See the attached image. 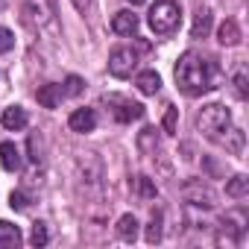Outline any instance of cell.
<instances>
[{"instance_id":"1","label":"cell","mask_w":249,"mask_h":249,"mask_svg":"<svg viewBox=\"0 0 249 249\" xmlns=\"http://www.w3.org/2000/svg\"><path fill=\"white\" fill-rule=\"evenodd\" d=\"M176 85L188 97H202L211 88H217V73H214L208 59H202L199 53L188 50L176 62Z\"/></svg>"},{"instance_id":"2","label":"cell","mask_w":249,"mask_h":249,"mask_svg":"<svg viewBox=\"0 0 249 249\" xmlns=\"http://www.w3.org/2000/svg\"><path fill=\"white\" fill-rule=\"evenodd\" d=\"M229 126H231V111L223 103H208L196 111V129L211 141H217Z\"/></svg>"},{"instance_id":"3","label":"cell","mask_w":249,"mask_h":249,"mask_svg":"<svg viewBox=\"0 0 249 249\" xmlns=\"http://www.w3.org/2000/svg\"><path fill=\"white\" fill-rule=\"evenodd\" d=\"M150 30L156 36H173L182 24V9L179 3H173V0H159V3L150 9Z\"/></svg>"},{"instance_id":"4","label":"cell","mask_w":249,"mask_h":249,"mask_svg":"<svg viewBox=\"0 0 249 249\" xmlns=\"http://www.w3.org/2000/svg\"><path fill=\"white\" fill-rule=\"evenodd\" d=\"M138 68V53L132 47H114L111 56H108V73L117 76V79H126L132 76Z\"/></svg>"},{"instance_id":"5","label":"cell","mask_w":249,"mask_h":249,"mask_svg":"<svg viewBox=\"0 0 249 249\" xmlns=\"http://www.w3.org/2000/svg\"><path fill=\"white\" fill-rule=\"evenodd\" d=\"M182 196H185V202L199 205V208H214V205H217V194H214L211 185H205L202 179H188V182L182 185Z\"/></svg>"},{"instance_id":"6","label":"cell","mask_w":249,"mask_h":249,"mask_svg":"<svg viewBox=\"0 0 249 249\" xmlns=\"http://www.w3.org/2000/svg\"><path fill=\"white\" fill-rule=\"evenodd\" d=\"M68 123H71L73 132L85 135V132H94V126H97V114H94V108H76V111L71 114Z\"/></svg>"},{"instance_id":"7","label":"cell","mask_w":249,"mask_h":249,"mask_svg":"<svg viewBox=\"0 0 249 249\" xmlns=\"http://www.w3.org/2000/svg\"><path fill=\"white\" fill-rule=\"evenodd\" d=\"M62 97H65V91H62V85H56V82H47V85H41V88L36 91V100H38V106H44V108H56V106L62 103Z\"/></svg>"},{"instance_id":"8","label":"cell","mask_w":249,"mask_h":249,"mask_svg":"<svg viewBox=\"0 0 249 249\" xmlns=\"http://www.w3.org/2000/svg\"><path fill=\"white\" fill-rule=\"evenodd\" d=\"M111 30H114L117 36H135V30H138V15H132L129 9L117 12V15L111 18Z\"/></svg>"},{"instance_id":"9","label":"cell","mask_w":249,"mask_h":249,"mask_svg":"<svg viewBox=\"0 0 249 249\" xmlns=\"http://www.w3.org/2000/svg\"><path fill=\"white\" fill-rule=\"evenodd\" d=\"M0 167L9 170V173L21 170V150H18L12 141H3V144H0Z\"/></svg>"},{"instance_id":"10","label":"cell","mask_w":249,"mask_h":249,"mask_svg":"<svg viewBox=\"0 0 249 249\" xmlns=\"http://www.w3.org/2000/svg\"><path fill=\"white\" fill-rule=\"evenodd\" d=\"M217 41H220L223 47H234V44H240V27H237L231 18H226V21L220 24V30H217Z\"/></svg>"},{"instance_id":"11","label":"cell","mask_w":249,"mask_h":249,"mask_svg":"<svg viewBox=\"0 0 249 249\" xmlns=\"http://www.w3.org/2000/svg\"><path fill=\"white\" fill-rule=\"evenodd\" d=\"M21 246V229L0 220V249H18Z\"/></svg>"},{"instance_id":"12","label":"cell","mask_w":249,"mask_h":249,"mask_svg":"<svg viewBox=\"0 0 249 249\" xmlns=\"http://www.w3.org/2000/svg\"><path fill=\"white\" fill-rule=\"evenodd\" d=\"M3 126H6L9 132H21V129L27 126V111H24L21 106H9V108L3 111Z\"/></svg>"},{"instance_id":"13","label":"cell","mask_w":249,"mask_h":249,"mask_svg":"<svg viewBox=\"0 0 249 249\" xmlns=\"http://www.w3.org/2000/svg\"><path fill=\"white\" fill-rule=\"evenodd\" d=\"M135 85H138V91H141V94L153 97V94H159V88H161V76H159L156 71H141V73H138V79H135Z\"/></svg>"},{"instance_id":"14","label":"cell","mask_w":249,"mask_h":249,"mask_svg":"<svg viewBox=\"0 0 249 249\" xmlns=\"http://www.w3.org/2000/svg\"><path fill=\"white\" fill-rule=\"evenodd\" d=\"M114 100H117V97H114ZM117 103H120V108H117L114 114H117L120 123H129V120H141V117H144V106H141V103H129V100H117Z\"/></svg>"},{"instance_id":"15","label":"cell","mask_w":249,"mask_h":249,"mask_svg":"<svg viewBox=\"0 0 249 249\" xmlns=\"http://www.w3.org/2000/svg\"><path fill=\"white\" fill-rule=\"evenodd\" d=\"M246 226H249L246 211H229V214L223 217V229H226V231H231L234 237H240V234L246 231Z\"/></svg>"},{"instance_id":"16","label":"cell","mask_w":249,"mask_h":249,"mask_svg":"<svg viewBox=\"0 0 249 249\" xmlns=\"http://www.w3.org/2000/svg\"><path fill=\"white\" fill-rule=\"evenodd\" d=\"M208 30H211V12H208V9H196V15H194V27H191V36H194V38H205Z\"/></svg>"},{"instance_id":"17","label":"cell","mask_w":249,"mask_h":249,"mask_svg":"<svg viewBox=\"0 0 249 249\" xmlns=\"http://www.w3.org/2000/svg\"><path fill=\"white\" fill-rule=\"evenodd\" d=\"M217 144H223L226 150H231V153L237 156V153L243 150V132L229 126V129H226V135H220V138H217Z\"/></svg>"},{"instance_id":"18","label":"cell","mask_w":249,"mask_h":249,"mask_svg":"<svg viewBox=\"0 0 249 249\" xmlns=\"http://www.w3.org/2000/svg\"><path fill=\"white\" fill-rule=\"evenodd\" d=\"M117 234H120L123 240H135V234H138V220H135V214H123V217L117 220Z\"/></svg>"},{"instance_id":"19","label":"cell","mask_w":249,"mask_h":249,"mask_svg":"<svg viewBox=\"0 0 249 249\" xmlns=\"http://www.w3.org/2000/svg\"><path fill=\"white\" fill-rule=\"evenodd\" d=\"M246 194H249V179L246 176H234L226 185V196H231V199H243Z\"/></svg>"},{"instance_id":"20","label":"cell","mask_w":249,"mask_h":249,"mask_svg":"<svg viewBox=\"0 0 249 249\" xmlns=\"http://www.w3.org/2000/svg\"><path fill=\"white\" fill-rule=\"evenodd\" d=\"M30 240H33V246H44V243L50 240V231H47V226H44V223H36V226H33V234H30Z\"/></svg>"},{"instance_id":"21","label":"cell","mask_w":249,"mask_h":249,"mask_svg":"<svg viewBox=\"0 0 249 249\" xmlns=\"http://www.w3.org/2000/svg\"><path fill=\"white\" fill-rule=\"evenodd\" d=\"M12 47H15V36H12V30L0 27V53H9Z\"/></svg>"},{"instance_id":"22","label":"cell","mask_w":249,"mask_h":249,"mask_svg":"<svg viewBox=\"0 0 249 249\" xmlns=\"http://www.w3.org/2000/svg\"><path fill=\"white\" fill-rule=\"evenodd\" d=\"M147 240H150V243H159V240H161V217H153V220H150Z\"/></svg>"},{"instance_id":"23","label":"cell","mask_w":249,"mask_h":249,"mask_svg":"<svg viewBox=\"0 0 249 249\" xmlns=\"http://www.w3.org/2000/svg\"><path fill=\"white\" fill-rule=\"evenodd\" d=\"M176 120H179V108H173V106H170V108H167V114H164V132H170V135L176 132Z\"/></svg>"},{"instance_id":"24","label":"cell","mask_w":249,"mask_h":249,"mask_svg":"<svg viewBox=\"0 0 249 249\" xmlns=\"http://www.w3.org/2000/svg\"><path fill=\"white\" fill-rule=\"evenodd\" d=\"M234 88H237V97H240V100L249 94V85H246V71H243V68H240V71H237V76H234Z\"/></svg>"},{"instance_id":"25","label":"cell","mask_w":249,"mask_h":249,"mask_svg":"<svg viewBox=\"0 0 249 249\" xmlns=\"http://www.w3.org/2000/svg\"><path fill=\"white\" fill-rule=\"evenodd\" d=\"M65 94H71V97H76L79 91H82V79L79 76H68V82H65V88H62Z\"/></svg>"},{"instance_id":"26","label":"cell","mask_w":249,"mask_h":249,"mask_svg":"<svg viewBox=\"0 0 249 249\" xmlns=\"http://www.w3.org/2000/svg\"><path fill=\"white\" fill-rule=\"evenodd\" d=\"M153 138H156V129H150V126H147V129L141 132V138H138V144H141V150H144V153H150V144H153Z\"/></svg>"},{"instance_id":"27","label":"cell","mask_w":249,"mask_h":249,"mask_svg":"<svg viewBox=\"0 0 249 249\" xmlns=\"http://www.w3.org/2000/svg\"><path fill=\"white\" fill-rule=\"evenodd\" d=\"M9 205H12L15 211H24V208H27V196H24L21 191H15V194L9 196Z\"/></svg>"},{"instance_id":"28","label":"cell","mask_w":249,"mask_h":249,"mask_svg":"<svg viewBox=\"0 0 249 249\" xmlns=\"http://www.w3.org/2000/svg\"><path fill=\"white\" fill-rule=\"evenodd\" d=\"M138 191H141L144 196H156V188L150 185V179H147V176H138Z\"/></svg>"},{"instance_id":"29","label":"cell","mask_w":249,"mask_h":249,"mask_svg":"<svg viewBox=\"0 0 249 249\" xmlns=\"http://www.w3.org/2000/svg\"><path fill=\"white\" fill-rule=\"evenodd\" d=\"M73 6H76V9H79V12H85V9H88V6H91V0H73Z\"/></svg>"},{"instance_id":"30","label":"cell","mask_w":249,"mask_h":249,"mask_svg":"<svg viewBox=\"0 0 249 249\" xmlns=\"http://www.w3.org/2000/svg\"><path fill=\"white\" fill-rule=\"evenodd\" d=\"M129 3H132V6H141V3H144V0H129Z\"/></svg>"},{"instance_id":"31","label":"cell","mask_w":249,"mask_h":249,"mask_svg":"<svg viewBox=\"0 0 249 249\" xmlns=\"http://www.w3.org/2000/svg\"><path fill=\"white\" fill-rule=\"evenodd\" d=\"M0 6H3V0H0Z\"/></svg>"}]
</instances>
